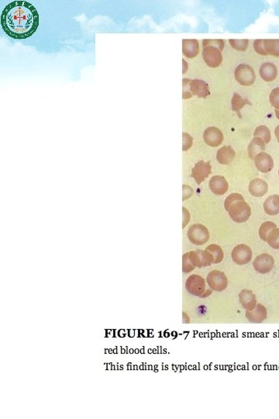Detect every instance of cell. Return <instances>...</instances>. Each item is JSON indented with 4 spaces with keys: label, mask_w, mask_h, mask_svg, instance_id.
Returning a JSON list of instances; mask_svg holds the SVG:
<instances>
[{
    "label": "cell",
    "mask_w": 279,
    "mask_h": 419,
    "mask_svg": "<svg viewBox=\"0 0 279 419\" xmlns=\"http://www.w3.org/2000/svg\"><path fill=\"white\" fill-rule=\"evenodd\" d=\"M2 30L14 39H27L37 31L39 14L27 1H14L6 5L1 15Z\"/></svg>",
    "instance_id": "cell-1"
},
{
    "label": "cell",
    "mask_w": 279,
    "mask_h": 419,
    "mask_svg": "<svg viewBox=\"0 0 279 419\" xmlns=\"http://www.w3.org/2000/svg\"><path fill=\"white\" fill-rule=\"evenodd\" d=\"M229 216L236 223H244L251 215V209L248 203L244 200H237L229 207Z\"/></svg>",
    "instance_id": "cell-2"
},
{
    "label": "cell",
    "mask_w": 279,
    "mask_h": 419,
    "mask_svg": "<svg viewBox=\"0 0 279 419\" xmlns=\"http://www.w3.org/2000/svg\"><path fill=\"white\" fill-rule=\"evenodd\" d=\"M186 288L190 294L196 297H206L212 293V291L210 292L209 290L206 289L205 279L196 274L190 275L186 279Z\"/></svg>",
    "instance_id": "cell-3"
},
{
    "label": "cell",
    "mask_w": 279,
    "mask_h": 419,
    "mask_svg": "<svg viewBox=\"0 0 279 419\" xmlns=\"http://www.w3.org/2000/svg\"><path fill=\"white\" fill-rule=\"evenodd\" d=\"M187 235L190 242L196 245H202L205 244L208 242L210 238L207 227L201 224H195L192 225L188 229Z\"/></svg>",
    "instance_id": "cell-4"
},
{
    "label": "cell",
    "mask_w": 279,
    "mask_h": 419,
    "mask_svg": "<svg viewBox=\"0 0 279 419\" xmlns=\"http://www.w3.org/2000/svg\"><path fill=\"white\" fill-rule=\"evenodd\" d=\"M206 281L212 290L218 292L225 290L228 286L227 275H225L224 273L219 270H213L210 272L208 274Z\"/></svg>",
    "instance_id": "cell-5"
},
{
    "label": "cell",
    "mask_w": 279,
    "mask_h": 419,
    "mask_svg": "<svg viewBox=\"0 0 279 419\" xmlns=\"http://www.w3.org/2000/svg\"><path fill=\"white\" fill-rule=\"evenodd\" d=\"M188 253V259L195 267H206L214 262L213 255L207 250L192 251Z\"/></svg>",
    "instance_id": "cell-6"
},
{
    "label": "cell",
    "mask_w": 279,
    "mask_h": 419,
    "mask_svg": "<svg viewBox=\"0 0 279 419\" xmlns=\"http://www.w3.org/2000/svg\"><path fill=\"white\" fill-rule=\"evenodd\" d=\"M235 80L240 85L249 86L255 81L256 75L254 69L248 64H240L236 67L234 72Z\"/></svg>",
    "instance_id": "cell-7"
},
{
    "label": "cell",
    "mask_w": 279,
    "mask_h": 419,
    "mask_svg": "<svg viewBox=\"0 0 279 419\" xmlns=\"http://www.w3.org/2000/svg\"><path fill=\"white\" fill-rule=\"evenodd\" d=\"M231 257L235 263L240 266L246 265L252 258V251L246 244H240L232 249Z\"/></svg>",
    "instance_id": "cell-8"
},
{
    "label": "cell",
    "mask_w": 279,
    "mask_h": 419,
    "mask_svg": "<svg viewBox=\"0 0 279 419\" xmlns=\"http://www.w3.org/2000/svg\"><path fill=\"white\" fill-rule=\"evenodd\" d=\"M275 259L271 255L264 253L256 257L253 262V267L256 272L261 274H268L273 270Z\"/></svg>",
    "instance_id": "cell-9"
},
{
    "label": "cell",
    "mask_w": 279,
    "mask_h": 419,
    "mask_svg": "<svg viewBox=\"0 0 279 419\" xmlns=\"http://www.w3.org/2000/svg\"><path fill=\"white\" fill-rule=\"evenodd\" d=\"M202 58L205 64L210 68H217L220 65L223 61L221 50L215 47H206L202 50Z\"/></svg>",
    "instance_id": "cell-10"
},
{
    "label": "cell",
    "mask_w": 279,
    "mask_h": 419,
    "mask_svg": "<svg viewBox=\"0 0 279 419\" xmlns=\"http://www.w3.org/2000/svg\"><path fill=\"white\" fill-rule=\"evenodd\" d=\"M212 173V166L210 162H205L203 160L198 161L192 169V177L196 180L198 185L205 180Z\"/></svg>",
    "instance_id": "cell-11"
},
{
    "label": "cell",
    "mask_w": 279,
    "mask_h": 419,
    "mask_svg": "<svg viewBox=\"0 0 279 419\" xmlns=\"http://www.w3.org/2000/svg\"><path fill=\"white\" fill-rule=\"evenodd\" d=\"M203 140L206 145L211 147H218L223 142V134L219 128L211 127L205 129Z\"/></svg>",
    "instance_id": "cell-12"
},
{
    "label": "cell",
    "mask_w": 279,
    "mask_h": 419,
    "mask_svg": "<svg viewBox=\"0 0 279 419\" xmlns=\"http://www.w3.org/2000/svg\"><path fill=\"white\" fill-rule=\"evenodd\" d=\"M254 163L261 173H269L274 167V161L271 155L265 152L258 154L254 159Z\"/></svg>",
    "instance_id": "cell-13"
},
{
    "label": "cell",
    "mask_w": 279,
    "mask_h": 419,
    "mask_svg": "<svg viewBox=\"0 0 279 419\" xmlns=\"http://www.w3.org/2000/svg\"><path fill=\"white\" fill-rule=\"evenodd\" d=\"M209 190L212 193L222 196L228 191L229 184L227 179L221 176L213 177L209 182Z\"/></svg>",
    "instance_id": "cell-14"
},
{
    "label": "cell",
    "mask_w": 279,
    "mask_h": 419,
    "mask_svg": "<svg viewBox=\"0 0 279 419\" xmlns=\"http://www.w3.org/2000/svg\"><path fill=\"white\" fill-rule=\"evenodd\" d=\"M245 315L248 321L251 323H262L267 318V309L261 304H257L254 308L246 310Z\"/></svg>",
    "instance_id": "cell-15"
},
{
    "label": "cell",
    "mask_w": 279,
    "mask_h": 419,
    "mask_svg": "<svg viewBox=\"0 0 279 419\" xmlns=\"http://www.w3.org/2000/svg\"><path fill=\"white\" fill-rule=\"evenodd\" d=\"M189 91L192 96H196L200 98H205L210 94L208 84L200 80H190Z\"/></svg>",
    "instance_id": "cell-16"
},
{
    "label": "cell",
    "mask_w": 279,
    "mask_h": 419,
    "mask_svg": "<svg viewBox=\"0 0 279 419\" xmlns=\"http://www.w3.org/2000/svg\"><path fill=\"white\" fill-rule=\"evenodd\" d=\"M268 185L262 178H254L249 184V192L255 197H262L267 193Z\"/></svg>",
    "instance_id": "cell-17"
},
{
    "label": "cell",
    "mask_w": 279,
    "mask_h": 419,
    "mask_svg": "<svg viewBox=\"0 0 279 419\" xmlns=\"http://www.w3.org/2000/svg\"><path fill=\"white\" fill-rule=\"evenodd\" d=\"M182 52L185 56L193 58L200 52V45L196 39H184L182 41Z\"/></svg>",
    "instance_id": "cell-18"
},
{
    "label": "cell",
    "mask_w": 279,
    "mask_h": 419,
    "mask_svg": "<svg viewBox=\"0 0 279 419\" xmlns=\"http://www.w3.org/2000/svg\"><path fill=\"white\" fill-rule=\"evenodd\" d=\"M239 300L240 305L246 310H250L254 308L257 305V298L254 294L250 290H243L239 293Z\"/></svg>",
    "instance_id": "cell-19"
},
{
    "label": "cell",
    "mask_w": 279,
    "mask_h": 419,
    "mask_svg": "<svg viewBox=\"0 0 279 419\" xmlns=\"http://www.w3.org/2000/svg\"><path fill=\"white\" fill-rule=\"evenodd\" d=\"M259 74L260 76L264 81H272L277 77V68L273 63L267 62V63H264L261 66Z\"/></svg>",
    "instance_id": "cell-20"
},
{
    "label": "cell",
    "mask_w": 279,
    "mask_h": 419,
    "mask_svg": "<svg viewBox=\"0 0 279 419\" xmlns=\"http://www.w3.org/2000/svg\"><path fill=\"white\" fill-rule=\"evenodd\" d=\"M235 155L236 153L234 150L232 149L231 146H224L217 151V161L222 165H229L233 161Z\"/></svg>",
    "instance_id": "cell-21"
},
{
    "label": "cell",
    "mask_w": 279,
    "mask_h": 419,
    "mask_svg": "<svg viewBox=\"0 0 279 419\" xmlns=\"http://www.w3.org/2000/svg\"><path fill=\"white\" fill-rule=\"evenodd\" d=\"M264 150H265V142L259 137H254L248 145V155L250 159H254L256 155L262 153Z\"/></svg>",
    "instance_id": "cell-22"
},
{
    "label": "cell",
    "mask_w": 279,
    "mask_h": 419,
    "mask_svg": "<svg viewBox=\"0 0 279 419\" xmlns=\"http://www.w3.org/2000/svg\"><path fill=\"white\" fill-rule=\"evenodd\" d=\"M264 209L268 215L275 216L279 213V195L268 196L264 204Z\"/></svg>",
    "instance_id": "cell-23"
},
{
    "label": "cell",
    "mask_w": 279,
    "mask_h": 419,
    "mask_svg": "<svg viewBox=\"0 0 279 419\" xmlns=\"http://www.w3.org/2000/svg\"><path fill=\"white\" fill-rule=\"evenodd\" d=\"M264 46L267 55L279 57V39H264Z\"/></svg>",
    "instance_id": "cell-24"
},
{
    "label": "cell",
    "mask_w": 279,
    "mask_h": 419,
    "mask_svg": "<svg viewBox=\"0 0 279 419\" xmlns=\"http://www.w3.org/2000/svg\"><path fill=\"white\" fill-rule=\"evenodd\" d=\"M205 250H207L208 252H210L213 255V258H214L213 263H219L223 261V258H224V253H223V249L219 245L216 244H209V246L205 248Z\"/></svg>",
    "instance_id": "cell-25"
},
{
    "label": "cell",
    "mask_w": 279,
    "mask_h": 419,
    "mask_svg": "<svg viewBox=\"0 0 279 419\" xmlns=\"http://www.w3.org/2000/svg\"><path fill=\"white\" fill-rule=\"evenodd\" d=\"M254 137H259V138H262L264 140V142H265V144L269 143L270 141H271V131L264 125H261V126L256 128L254 132Z\"/></svg>",
    "instance_id": "cell-26"
},
{
    "label": "cell",
    "mask_w": 279,
    "mask_h": 419,
    "mask_svg": "<svg viewBox=\"0 0 279 419\" xmlns=\"http://www.w3.org/2000/svg\"><path fill=\"white\" fill-rule=\"evenodd\" d=\"M266 242L274 249H279V228H274L267 235Z\"/></svg>",
    "instance_id": "cell-27"
},
{
    "label": "cell",
    "mask_w": 279,
    "mask_h": 419,
    "mask_svg": "<svg viewBox=\"0 0 279 419\" xmlns=\"http://www.w3.org/2000/svg\"><path fill=\"white\" fill-rule=\"evenodd\" d=\"M277 226L275 225L273 222H271V221H266V222H264L262 225H261V227L259 228V236L264 242H266L267 240V237L269 234L270 231L271 230H273L274 228H276Z\"/></svg>",
    "instance_id": "cell-28"
},
{
    "label": "cell",
    "mask_w": 279,
    "mask_h": 419,
    "mask_svg": "<svg viewBox=\"0 0 279 419\" xmlns=\"http://www.w3.org/2000/svg\"><path fill=\"white\" fill-rule=\"evenodd\" d=\"M230 45L232 48L240 51H245L248 49L249 41L248 39H231L229 40Z\"/></svg>",
    "instance_id": "cell-29"
},
{
    "label": "cell",
    "mask_w": 279,
    "mask_h": 419,
    "mask_svg": "<svg viewBox=\"0 0 279 419\" xmlns=\"http://www.w3.org/2000/svg\"><path fill=\"white\" fill-rule=\"evenodd\" d=\"M202 46L204 48L206 47H215L220 50H223L224 48V41L222 39H205L202 41Z\"/></svg>",
    "instance_id": "cell-30"
},
{
    "label": "cell",
    "mask_w": 279,
    "mask_h": 419,
    "mask_svg": "<svg viewBox=\"0 0 279 419\" xmlns=\"http://www.w3.org/2000/svg\"><path fill=\"white\" fill-rule=\"evenodd\" d=\"M232 110L233 111H240L243 107L246 104V100L243 99L242 97H240L237 93H235L232 97Z\"/></svg>",
    "instance_id": "cell-31"
},
{
    "label": "cell",
    "mask_w": 279,
    "mask_h": 419,
    "mask_svg": "<svg viewBox=\"0 0 279 419\" xmlns=\"http://www.w3.org/2000/svg\"><path fill=\"white\" fill-rule=\"evenodd\" d=\"M195 266L190 262L188 259V253H185L182 256V271L185 274H188L190 272L195 270Z\"/></svg>",
    "instance_id": "cell-32"
},
{
    "label": "cell",
    "mask_w": 279,
    "mask_h": 419,
    "mask_svg": "<svg viewBox=\"0 0 279 419\" xmlns=\"http://www.w3.org/2000/svg\"><path fill=\"white\" fill-rule=\"evenodd\" d=\"M244 197H243L242 195L240 193H232L230 195V196H227L226 198V200H225L224 202V208L226 209V210L227 211V210H228L229 207L231 205V204H233L234 202L237 201V200H244Z\"/></svg>",
    "instance_id": "cell-33"
},
{
    "label": "cell",
    "mask_w": 279,
    "mask_h": 419,
    "mask_svg": "<svg viewBox=\"0 0 279 419\" xmlns=\"http://www.w3.org/2000/svg\"><path fill=\"white\" fill-rule=\"evenodd\" d=\"M269 100L272 107H275L276 110H279V87L275 88L271 91Z\"/></svg>",
    "instance_id": "cell-34"
},
{
    "label": "cell",
    "mask_w": 279,
    "mask_h": 419,
    "mask_svg": "<svg viewBox=\"0 0 279 419\" xmlns=\"http://www.w3.org/2000/svg\"><path fill=\"white\" fill-rule=\"evenodd\" d=\"M182 138H183V145H182V150L183 151H188L190 147H192L193 144V138L190 134L187 133H183L182 134Z\"/></svg>",
    "instance_id": "cell-35"
},
{
    "label": "cell",
    "mask_w": 279,
    "mask_h": 419,
    "mask_svg": "<svg viewBox=\"0 0 279 419\" xmlns=\"http://www.w3.org/2000/svg\"><path fill=\"white\" fill-rule=\"evenodd\" d=\"M254 48L258 54H261V55H267L265 49H264V46L263 39H258V40L254 41Z\"/></svg>",
    "instance_id": "cell-36"
},
{
    "label": "cell",
    "mask_w": 279,
    "mask_h": 419,
    "mask_svg": "<svg viewBox=\"0 0 279 419\" xmlns=\"http://www.w3.org/2000/svg\"><path fill=\"white\" fill-rule=\"evenodd\" d=\"M189 79H184L182 81V85H183V93H182V97L183 99H189L192 97V94L189 91Z\"/></svg>",
    "instance_id": "cell-37"
},
{
    "label": "cell",
    "mask_w": 279,
    "mask_h": 419,
    "mask_svg": "<svg viewBox=\"0 0 279 419\" xmlns=\"http://www.w3.org/2000/svg\"><path fill=\"white\" fill-rule=\"evenodd\" d=\"M182 188H183V198H182V200H187V199L192 196V194H193V190H192V189L189 186L183 185Z\"/></svg>",
    "instance_id": "cell-38"
},
{
    "label": "cell",
    "mask_w": 279,
    "mask_h": 419,
    "mask_svg": "<svg viewBox=\"0 0 279 419\" xmlns=\"http://www.w3.org/2000/svg\"><path fill=\"white\" fill-rule=\"evenodd\" d=\"M182 211H183V225H182V227L184 228V227H186V225H188V222H189L190 214L188 210L186 209L184 207L182 208Z\"/></svg>",
    "instance_id": "cell-39"
},
{
    "label": "cell",
    "mask_w": 279,
    "mask_h": 419,
    "mask_svg": "<svg viewBox=\"0 0 279 419\" xmlns=\"http://www.w3.org/2000/svg\"><path fill=\"white\" fill-rule=\"evenodd\" d=\"M183 71H182V74H186V72L188 71V64H187V62L183 59Z\"/></svg>",
    "instance_id": "cell-40"
},
{
    "label": "cell",
    "mask_w": 279,
    "mask_h": 419,
    "mask_svg": "<svg viewBox=\"0 0 279 419\" xmlns=\"http://www.w3.org/2000/svg\"><path fill=\"white\" fill-rule=\"evenodd\" d=\"M190 319L188 318V314L186 313H183V323H189Z\"/></svg>",
    "instance_id": "cell-41"
},
{
    "label": "cell",
    "mask_w": 279,
    "mask_h": 419,
    "mask_svg": "<svg viewBox=\"0 0 279 419\" xmlns=\"http://www.w3.org/2000/svg\"><path fill=\"white\" fill-rule=\"evenodd\" d=\"M275 137L277 138L278 142L279 143V126L276 127V128L275 129Z\"/></svg>",
    "instance_id": "cell-42"
},
{
    "label": "cell",
    "mask_w": 279,
    "mask_h": 419,
    "mask_svg": "<svg viewBox=\"0 0 279 419\" xmlns=\"http://www.w3.org/2000/svg\"><path fill=\"white\" fill-rule=\"evenodd\" d=\"M275 115L277 116V118L279 120V110H276V109H275Z\"/></svg>",
    "instance_id": "cell-43"
},
{
    "label": "cell",
    "mask_w": 279,
    "mask_h": 419,
    "mask_svg": "<svg viewBox=\"0 0 279 419\" xmlns=\"http://www.w3.org/2000/svg\"></svg>",
    "instance_id": "cell-44"
}]
</instances>
